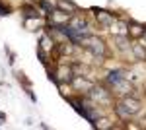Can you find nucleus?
Here are the masks:
<instances>
[{"label":"nucleus","mask_w":146,"mask_h":130,"mask_svg":"<svg viewBox=\"0 0 146 130\" xmlns=\"http://www.w3.org/2000/svg\"><path fill=\"white\" fill-rule=\"evenodd\" d=\"M60 80H62V82H70V80H72V70L66 68V66H62V68H60Z\"/></svg>","instance_id":"39448f33"},{"label":"nucleus","mask_w":146,"mask_h":130,"mask_svg":"<svg viewBox=\"0 0 146 130\" xmlns=\"http://www.w3.org/2000/svg\"><path fill=\"white\" fill-rule=\"evenodd\" d=\"M92 97L96 99V101H101V103L109 101V95L105 93V89H92Z\"/></svg>","instance_id":"7ed1b4c3"},{"label":"nucleus","mask_w":146,"mask_h":130,"mask_svg":"<svg viewBox=\"0 0 146 130\" xmlns=\"http://www.w3.org/2000/svg\"><path fill=\"white\" fill-rule=\"evenodd\" d=\"M117 43H119V47H121V49H125V47H127V41H125V39H121V37H117Z\"/></svg>","instance_id":"9d476101"},{"label":"nucleus","mask_w":146,"mask_h":130,"mask_svg":"<svg viewBox=\"0 0 146 130\" xmlns=\"http://www.w3.org/2000/svg\"><path fill=\"white\" fill-rule=\"evenodd\" d=\"M109 82H111V84L123 82V80H121V72H111V74H109Z\"/></svg>","instance_id":"0eeeda50"},{"label":"nucleus","mask_w":146,"mask_h":130,"mask_svg":"<svg viewBox=\"0 0 146 130\" xmlns=\"http://www.w3.org/2000/svg\"><path fill=\"white\" fill-rule=\"evenodd\" d=\"M58 6H60V8H64V10H76V4L66 2V0H60V2H58Z\"/></svg>","instance_id":"423d86ee"},{"label":"nucleus","mask_w":146,"mask_h":130,"mask_svg":"<svg viewBox=\"0 0 146 130\" xmlns=\"http://www.w3.org/2000/svg\"><path fill=\"white\" fill-rule=\"evenodd\" d=\"M6 14H8V10H6V8H2V6H0V16H6Z\"/></svg>","instance_id":"f8f14e48"},{"label":"nucleus","mask_w":146,"mask_h":130,"mask_svg":"<svg viewBox=\"0 0 146 130\" xmlns=\"http://www.w3.org/2000/svg\"><path fill=\"white\" fill-rule=\"evenodd\" d=\"M41 43H43V49H49V47H51V45H49V39H47V37H43V41H41Z\"/></svg>","instance_id":"9b49d317"},{"label":"nucleus","mask_w":146,"mask_h":130,"mask_svg":"<svg viewBox=\"0 0 146 130\" xmlns=\"http://www.w3.org/2000/svg\"><path fill=\"white\" fill-rule=\"evenodd\" d=\"M115 109H117V113H119L121 117H131V115H136V113L140 111V103H138L136 99H125V101H121Z\"/></svg>","instance_id":"f257e3e1"},{"label":"nucleus","mask_w":146,"mask_h":130,"mask_svg":"<svg viewBox=\"0 0 146 130\" xmlns=\"http://www.w3.org/2000/svg\"><path fill=\"white\" fill-rule=\"evenodd\" d=\"M23 12H25L27 18H35V16H37V12H35L33 8H23Z\"/></svg>","instance_id":"6e6552de"},{"label":"nucleus","mask_w":146,"mask_h":130,"mask_svg":"<svg viewBox=\"0 0 146 130\" xmlns=\"http://www.w3.org/2000/svg\"><path fill=\"white\" fill-rule=\"evenodd\" d=\"M133 29H135V31H133L135 37H140V35H142V27H140V25H133Z\"/></svg>","instance_id":"1a4fd4ad"},{"label":"nucleus","mask_w":146,"mask_h":130,"mask_svg":"<svg viewBox=\"0 0 146 130\" xmlns=\"http://www.w3.org/2000/svg\"><path fill=\"white\" fill-rule=\"evenodd\" d=\"M96 14H98V20H100L103 25H109V23L113 22V16H111V14H107V12H103V10H96Z\"/></svg>","instance_id":"20e7f679"},{"label":"nucleus","mask_w":146,"mask_h":130,"mask_svg":"<svg viewBox=\"0 0 146 130\" xmlns=\"http://www.w3.org/2000/svg\"><path fill=\"white\" fill-rule=\"evenodd\" d=\"M84 47L90 49L94 54H103V53H105L103 41H100L98 37H86V39H84Z\"/></svg>","instance_id":"f03ea898"}]
</instances>
